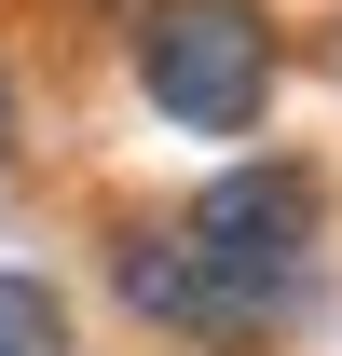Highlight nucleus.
Instances as JSON below:
<instances>
[{"instance_id": "20e7f679", "label": "nucleus", "mask_w": 342, "mask_h": 356, "mask_svg": "<svg viewBox=\"0 0 342 356\" xmlns=\"http://www.w3.org/2000/svg\"><path fill=\"white\" fill-rule=\"evenodd\" d=\"M0 356H69V302L42 274H0Z\"/></svg>"}, {"instance_id": "f03ea898", "label": "nucleus", "mask_w": 342, "mask_h": 356, "mask_svg": "<svg viewBox=\"0 0 342 356\" xmlns=\"http://www.w3.org/2000/svg\"><path fill=\"white\" fill-rule=\"evenodd\" d=\"M110 274H124V302L151 315V329H178V343H206V356H247V343H274V329L301 315L288 288H247V274H219L178 220L124 233V247H110Z\"/></svg>"}, {"instance_id": "7ed1b4c3", "label": "nucleus", "mask_w": 342, "mask_h": 356, "mask_svg": "<svg viewBox=\"0 0 342 356\" xmlns=\"http://www.w3.org/2000/svg\"><path fill=\"white\" fill-rule=\"evenodd\" d=\"M178 233H192L219 274L315 302V165H233V178H206Z\"/></svg>"}, {"instance_id": "39448f33", "label": "nucleus", "mask_w": 342, "mask_h": 356, "mask_svg": "<svg viewBox=\"0 0 342 356\" xmlns=\"http://www.w3.org/2000/svg\"><path fill=\"white\" fill-rule=\"evenodd\" d=\"M0 165H14V69H0Z\"/></svg>"}, {"instance_id": "f257e3e1", "label": "nucleus", "mask_w": 342, "mask_h": 356, "mask_svg": "<svg viewBox=\"0 0 342 356\" xmlns=\"http://www.w3.org/2000/svg\"><path fill=\"white\" fill-rule=\"evenodd\" d=\"M137 96L192 137H247L274 96V14L260 0H151L137 14Z\"/></svg>"}]
</instances>
